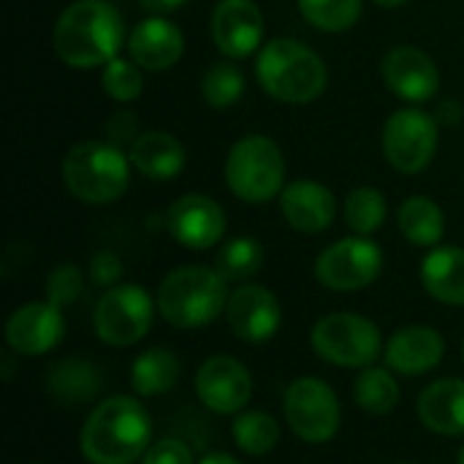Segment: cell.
I'll return each instance as SVG.
<instances>
[{"label": "cell", "mask_w": 464, "mask_h": 464, "mask_svg": "<svg viewBox=\"0 0 464 464\" xmlns=\"http://www.w3.org/2000/svg\"><path fill=\"white\" fill-rule=\"evenodd\" d=\"M179 381V359L169 348L144 351L130 367V386L136 397H160Z\"/></svg>", "instance_id": "26"}, {"label": "cell", "mask_w": 464, "mask_h": 464, "mask_svg": "<svg viewBox=\"0 0 464 464\" xmlns=\"http://www.w3.org/2000/svg\"><path fill=\"white\" fill-rule=\"evenodd\" d=\"M283 416L291 432L310 443H329L343 424V408L334 389L321 378H296L283 397Z\"/></svg>", "instance_id": "8"}, {"label": "cell", "mask_w": 464, "mask_h": 464, "mask_svg": "<svg viewBox=\"0 0 464 464\" xmlns=\"http://www.w3.org/2000/svg\"><path fill=\"white\" fill-rule=\"evenodd\" d=\"M462 356H464V345H462Z\"/></svg>", "instance_id": "42"}, {"label": "cell", "mask_w": 464, "mask_h": 464, "mask_svg": "<svg viewBox=\"0 0 464 464\" xmlns=\"http://www.w3.org/2000/svg\"><path fill=\"white\" fill-rule=\"evenodd\" d=\"M128 52L130 60L144 71H169L185 52V35L171 19L155 14L133 24L128 35Z\"/></svg>", "instance_id": "18"}, {"label": "cell", "mask_w": 464, "mask_h": 464, "mask_svg": "<svg viewBox=\"0 0 464 464\" xmlns=\"http://www.w3.org/2000/svg\"><path fill=\"white\" fill-rule=\"evenodd\" d=\"M196 394L207 411L237 416L253 397V378L239 359L212 356L196 372Z\"/></svg>", "instance_id": "12"}, {"label": "cell", "mask_w": 464, "mask_h": 464, "mask_svg": "<svg viewBox=\"0 0 464 464\" xmlns=\"http://www.w3.org/2000/svg\"><path fill=\"white\" fill-rule=\"evenodd\" d=\"M438 152V122L424 109H397L383 125V155L400 174L424 171Z\"/></svg>", "instance_id": "11"}, {"label": "cell", "mask_w": 464, "mask_h": 464, "mask_svg": "<svg viewBox=\"0 0 464 464\" xmlns=\"http://www.w3.org/2000/svg\"><path fill=\"white\" fill-rule=\"evenodd\" d=\"M84 288V277L79 272V266L73 264H60L49 272L46 277V302H52L54 307H68L79 299Z\"/></svg>", "instance_id": "34"}, {"label": "cell", "mask_w": 464, "mask_h": 464, "mask_svg": "<svg viewBox=\"0 0 464 464\" xmlns=\"http://www.w3.org/2000/svg\"><path fill=\"white\" fill-rule=\"evenodd\" d=\"M389 207H386V196L378 188H356L348 193L345 204H343V218L345 226L359 234V237H370L375 234L383 223H386Z\"/></svg>", "instance_id": "30"}, {"label": "cell", "mask_w": 464, "mask_h": 464, "mask_svg": "<svg viewBox=\"0 0 464 464\" xmlns=\"http://www.w3.org/2000/svg\"><path fill=\"white\" fill-rule=\"evenodd\" d=\"M280 212L285 223L302 234H321L334 223V193L313 179H296L280 193Z\"/></svg>", "instance_id": "19"}, {"label": "cell", "mask_w": 464, "mask_h": 464, "mask_svg": "<svg viewBox=\"0 0 464 464\" xmlns=\"http://www.w3.org/2000/svg\"><path fill=\"white\" fill-rule=\"evenodd\" d=\"M402 464H405V462H402Z\"/></svg>", "instance_id": "43"}, {"label": "cell", "mask_w": 464, "mask_h": 464, "mask_svg": "<svg viewBox=\"0 0 464 464\" xmlns=\"http://www.w3.org/2000/svg\"><path fill=\"white\" fill-rule=\"evenodd\" d=\"M264 38V14L253 0H220L212 11V41L228 60L250 57Z\"/></svg>", "instance_id": "17"}, {"label": "cell", "mask_w": 464, "mask_h": 464, "mask_svg": "<svg viewBox=\"0 0 464 464\" xmlns=\"http://www.w3.org/2000/svg\"><path fill=\"white\" fill-rule=\"evenodd\" d=\"M152 440V419L136 397L114 394L87 416L79 449L90 464H133L147 454Z\"/></svg>", "instance_id": "1"}, {"label": "cell", "mask_w": 464, "mask_h": 464, "mask_svg": "<svg viewBox=\"0 0 464 464\" xmlns=\"http://www.w3.org/2000/svg\"><path fill=\"white\" fill-rule=\"evenodd\" d=\"M136 125H139V120H136V114H130L128 109H120V111H114L109 120H106V136H109V141L114 144V147H120L122 150V144H133L139 136H136Z\"/></svg>", "instance_id": "37"}, {"label": "cell", "mask_w": 464, "mask_h": 464, "mask_svg": "<svg viewBox=\"0 0 464 464\" xmlns=\"http://www.w3.org/2000/svg\"><path fill=\"white\" fill-rule=\"evenodd\" d=\"M65 321L52 302H27L5 321V343L19 356H44L60 345Z\"/></svg>", "instance_id": "15"}, {"label": "cell", "mask_w": 464, "mask_h": 464, "mask_svg": "<svg viewBox=\"0 0 464 464\" xmlns=\"http://www.w3.org/2000/svg\"><path fill=\"white\" fill-rule=\"evenodd\" d=\"M419 419L430 432L443 438L464 435V381L443 378L419 394Z\"/></svg>", "instance_id": "21"}, {"label": "cell", "mask_w": 464, "mask_h": 464, "mask_svg": "<svg viewBox=\"0 0 464 464\" xmlns=\"http://www.w3.org/2000/svg\"><path fill=\"white\" fill-rule=\"evenodd\" d=\"M310 343L326 364L367 370L381 353V329L359 313H332L313 326Z\"/></svg>", "instance_id": "7"}, {"label": "cell", "mask_w": 464, "mask_h": 464, "mask_svg": "<svg viewBox=\"0 0 464 464\" xmlns=\"http://www.w3.org/2000/svg\"><path fill=\"white\" fill-rule=\"evenodd\" d=\"M378 5H383V8H400V5H405L408 0H375Z\"/></svg>", "instance_id": "40"}, {"label": "cell", "mask_w": 464, "mask_h": 464, "mask_svg": "<svg viewBox=\"0 0 464 464\" xmlns=\"http://www.w3.org/2000/svg\"><path fill=\"white\" fill-rule=\"evenodd\" d=\"M356 405L370 416H389L400 405V383L383 367H367L353 383Z\"/></svg>", "instance_id": "27"}, {"label": "cell", "mask_w": 464, "mask_h": 464, "mask_svg": "<svg viewBox=\"0 0 464 464\" xmlns=\"http://www.w3.org/2000/svg\"><path fill=\"white\" fill-rule=\"evenodd\" d=\"M152 296L136 283H122L98 299L92 326L101 343L111 348H128L147 337L152 329Z\"/></svg>", "instance_id": "9"}, {"label": "cell", "mask_w": 464, "mask_h": 464, "mask_svg": "<svg viewBox=\"0 0 464 464\" xmlns=\"http://www.w3.org/2000/svg\"><path fill=\"white\" fill-rule=\"evenodd\" d=\"M446 343L438 329L430 326H402L392 334L386 345V367L400 375H427L443 362Z\"/></svg>", "instance_id": "20"}, {"label": "cell", "mask_w": 464, "mask_h": 464, "mask_svg": "<svg viewBox=\"0 0 464 464\" xmlns=\"http://www.w3.org/2000/svg\"><path fill=\"white\" fill-rule=\"evenodd\" d=\"M228 283L212 266H179L158 288V313L174 329H201L228 304Z\"/></svg>", "instance_id": "4"}, {"label": "cell", "mask_w": 464, "mask_h": 464, "mask_svg": "<svg viewBox=\"0 0 464 464\" xmlns=\"http://www.w3.org/2000/svg\"><path fill=\"white\" fill-rule=\"evenodd\" d=\"M383 272V253L370 237H348L329 245L315 261V277L324 288L351 294L372 285Z\"/></svg>", "instance_id": "10"}, {"label": "cell", "mask_w": 464, "mask_h": 464, "mask_svg": "<svg viewBox=\"0 0 464 464\" xmlns=\"http://www.w3.org/2000/svg\"><path fill=\"white\" fill-rule=\"evenodd\" d=\"M46 389L60 405H79L101 392V372L84 359H65L49 370Z\"/></svg>", "instance_id": "24"}, {"label": "cell", "mask_w": 464, "mask_h": 464, "mask_svg": "<svg viewBox=\"0 0 464 464\" xmlns=\"http://www.w3.org/2000/svg\"><path fill=\"white\" fill-rule=\"evenodd\" d=\"M459 464H464V446L459 449Z\"/></svg>", "instance_id": "41"}, {"label": "cell", "mask_w": 464, "mask_h": 464, "mask_svg": "<svg viewBox=\"0 0 464 464\" xmlns=\"http://www.w3.org/2000/svg\"><path fill=\"white\" fill-rule=\"evenodd\" d=\"M261 264H264V247L253 237H234L215 256V269L223 275L226 283L253 280L261 272Z\"/></svg>", "instance_id": "29"}, {"label": "cell", "mask_w": 464, "mask_h": 464, "mask_svg": "<svg viewBox=\"0 0 464 464\" xmlns=\"http://www.w3.org/2000/svg\"><path fill=\"white\" fill-rule=\"evenodd\" d=\"M245 92V76L231 63H215L201 79V95L212 109H231Z\"/></svg>", "instance_id": "32"}, {"label": "cell", "mask_w": 464, "mask_h": 464, "mask_svg": "<svg viewBox=\"0 0 464 464\" xmlns=\"http://www.w3.org/2000/svg\"><path fill=\"white\" fill-rule=\"evenodd\" d=\"M141 464H196L193 462V454L190 449L182 443V440H174V438H166V440H158L147 449V454L141 457Z\"/></svg>", "instance_id": "35"}, {"label": "cell", "mask_w": 464, "mask_h": 464, "mask_svg": "<svg viewBox=\"0 0 464 464\" xmlns=\"http://www.w3.org/2000/svg\"><path fill=\"white\" fill-rule=\"evenodd\" d=\"M397 223L402 237L416 247H438L446 234L443 209L427 196H411L402 201L397 212Z\"/></svg>", "instance_id": "25"}, {"label": "cell", "mask_w": 464, "mask_h": 464, "mask_svg": "<svg viewBox=\"0 0 464 464\" xmlns=\"http://www.w3.org/2000/svg\"><path fill=\"white\" fill-rule=\"evenodd\" d=\"M63 185L84 204H111L130 185V160L111 141H79L63 163Z\"/></svg>", "instance_id": "5"}, {"label": "cell", "mask_w": 464, "mask_h": 464, "mask_svg": "<svg viewBox=\"0 0 464 464\" xmlns=\"http://www.w3.org/2000/svg\"><path fill=\"white\" fill-rule=\"evenodd\" d=\"M424 291L443 302L464 307V250L462 247H435L421 264Z\"/></svg>", "instance_id": "23"}, {"label": "cell", "mask_w": 464, "mask_h": 464, "mask_svg": "<svg viewBox=\"0 0 464 464\" xmlns=\"http://www.w3.org/2000/svg\"><path fill=\"white\" fill-rule=\"evenodd\" d=\"M228 190L247 204H266L285 188V158L269 136H245L234 141L226 158Z\"/></svg>", "instance_id": "6"}, {"label": "cell", "mask_w": 464, "mask_h": 464, "mask_svg": "<svg viewBox=\"0 0 464 464\" xmlns=\"http://www.w3.org/2000/svg\"><path fill=\"white\" fill-rule=\"evenodd\" d=\"M231 438L239 446V451L250 457H266L280 443V424L264 411H245L237 413L231 424Z\"/></svg>", "instance_id": "28"}, {"label": "cell", "mask_w": 464, "mask_h": 464, "mask_svg": "<svg viewBox=\"0 0 464 464\" xmlns=\"http://www.w3.org/2000/svg\"><path fill=\"white\" fill-rule=\"evenodd\" d=\"M296 3L302 16L324 33L351 30L362 16V0H296Z\"/></svg>", "instance_id": "31"}, {"label": "cell", "mask_w": 464, "mask_h": 464, "mask_svg": "<svg viewBox=\"0 0 464 464\" xmlns=\"http://www.w3.org/2000/svg\"><path fill=\"white\" fill-rule=\"evenodd\" d=\"M188 0H141V5L147 8V11H152V14H171V11H177V8H182Z\"/></svg>", "instance_id": "38"}, {"label": "cell", "mask_w": 464, "mask_h": 464, "mask_svg": "<svg viewBox=\"0 0 464 464\" xmlns=\"http://www.w3.org/2000/svg\"><path fill=\"white\" fill-rule=\"evenodd\" d=\"M54 52L71 68H95L117 57L125 24L109 0H73L54 22Z\"/></svg>", "instance_id": "2"}, {"label": "cell", "mask_w": 464, "mask_h": 464, "mask_svg": "<svg viewBox=\"0 0 464 464\" xmlns=\"http://www.w3.org/2000/svg\"><path fill=\"white\" fill-rule=\"evenodd\" d=\"M101 84L103 92L117 101V103H130L141 95L144 90V76H141V65H136L133 60L125 57H114L103 65L101 73Z\"/></svg>", "instance_id": "33"}, {"label": "cell", "mask_w": 464, "mask_h": 464, "mask_svg": "<svg viewBox=\"0 0 464 464\" xmlns=\"http://www.w3.org/2000/svg\"><path fill=\"white\" fill-rule=\"evenodd\" d=\"M166 226L182 247L209 250L226 234V212L215 198L201 193H188L169 207Z\"/></svg>", "instance_id": "13"}, {"label": "cell", "mask_w": 464, "mask_h": 464, "mask_svg": "<svg viewBox=\"0 0 464 464\" xmlns=\"http://www.w3.org/2000/svg\"><path fill=\"white\" fill-rule=\"evenodd\" d=\"M383 82L386 87L408 101V103H427L435 98L440 87V71L435 60L416 46H397L383 57Z\"/></svg>", "instance_id": "16"}, {"label": "cell", "mask_w": 464, "mask_h": 464, "mask_svg": "<svg viewBox=\"0 0 464 464\" xmlns=\"http://www.w3.org/2000/svg\"><path fill=\"white\" fill-rule=\"evenodd\" d=\"M133 169L155 182H169L185 169V147L166 130H144L130 144Z\"/></svg>", "instance_id": "22"}, {"label": "cell", "mask_w": 464, "mask_h": 464, "mask_svg": "<svg viewBox=\"0 0 464 464\" xmlns=\"http://www.w3.org/2000/svg\"><path fill=\"white\" fill-rule=\"evenodd\" d=\"M226 318L237 340L247 345H261L272 340L280 329L283 310L277 296L264 285H239L226 304Z\"/></svg>", "instance_id": "14"}, {"label": "cell", "mask_w": 464, "mask_h": 464, "mask_svg": "<svg viewBox=\"0 0 464 464\" xmlns=\"http://www.w3.org/2000/svg\"><path fill=\"white\" fill-rule=\"evenodd\" d=\"M198 464H242L237 457H231V454H209V457H204Z\"/></svg>", "instance_id": "39"}, {"label": "cell", "mask_w": 464, "mask_h": 464, "mask_svg": "<svg viewBox=\"0 0 464 464\" xmlns=\"http://www.w3.org/2000/svg\"><path fill=\"white\" fill-rule=\"evenodd\" d=\"M90 277H92V283H98L103 288H114L117 280L122 277V261H120V256L117 253H109V250L95 253L92 261H90Z\"/></svg>", "instance_id": "36"}, {"label": "cell", "mask_w": 464, "mask_h": 464, "mask_svg": "<svg viewBox=\"0 0 464 464\" xmlns=\"http://www.w3.org/2000/svg\"><path fill=\"white\" fill-rule=\"evenodd\" d=\"M256 79L283 103H310L324 95L329 73L324 60L294 38H275L256 57Z\"/></svg>", "instance_id": "3"}]
</instances>
